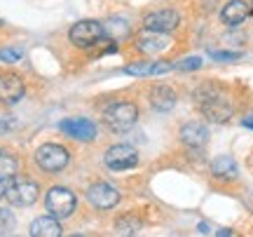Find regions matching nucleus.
I'll use <instances>...</instances> for the list:
<instances>
[{"mask_svg":"<svg viewBox=\"0 0 253 237\" xmlns=\"http://www.w3.org/2000/svg\"><path fill=\"white\" fill-rule=\"evenodd\" d=\"M195 99H197L199 110L204 113V118H209L211 122H227L235 113L232 101L227 99V94H223L216 85H202L195 92Z\"/></svg>","mask_w":253,"mask_h":237,"instance_id":"obj_1","label":"nucleus"},{"mask_svg":"<svg viewBox=\"0 0 253 237\" xmlns=\"http://www.w3.org/2000/svg\"><path fill=\"white\" fill-rule=\"evenodd\" d=\"M138 120V108H136L131 101H118V103H110L106 113H103V122L108 125L113 132H129Z\"/></svg>","mask_w":253,"mask_h":237,"instance_id":"obj_2","label":"nucleus"},{"mask_svg":"<svg viewBox=\"0 0 253 237\" xmlns=\"http://www.w3.org/2000/svg\"><path fill=\"white\" fill-rule=\"evenodd\" d=\"M5 197H7L14 207H31L33 202L40 197V188L36 181L31 179H9V183L5 186Z\"/></svg>","mask_w":253,"mask_h":237,"instance_id":"obj_3","label":"nucleus"},{"mask_svg":"<svg viewBox=\"0 0 253 237\" xmlns=\"http://www.w3.org/2000/svg\"><path fill=\"white\" fill-rule=\"evenodd\" d=\"M68 160H71L68 150L59 146V143H45V146H40L36 150V164L42 172H61V169H66Z\"/></svg>","mask_w":253,"mask_h":237,"instance_id":"obj_4","label":"nucleus"},{"mask_svg":"<svg viewBox=\"0 0 253 237\" xmlns=\"http://www.w3.org/2000/svg\"><path fill=\"white\" fill-rule=\"evenodd\" d=\"M103 36H106V31H103V24L94 21V19H84V21H78V24L71 28V43H73L75 47H82V49L99 45L101 38H103Z\"/></svg>","mask_w":253,"mask_h":237,"instance_id":"obj_5","label":"nucleus"},{"mask_svg":"<svg viewBox=\"0 0 253 237\" xmlns=\"http://www.w3.org/2000/svg\"><path fill=\"white\" fill-rule=\"evenodd\" d=\"M75 204H78V200H75L73 190L61 188V186L52 188V190L47 192V197H45L47 211H49L52 216H56V219H68L73 211H75Z\"/></svg>","mask_w":253,"mask_h":237,"instance_id":"obj_6","label":"nucleus"},{"mask_svg":"<svg viewBox=\"0 0 253 237\" xmlns=\"http://www.w3.org/2000/svg\"><path fill=\"white\" fill-rule=\"evenodd\" d=\"M106 164L115 172H125L138 164V150L134 146H126V143H118L106 150Z\"/></svg>","mask_w":253,"mask_h":237,"instance_id":"obj_7","label":"nucleus"},{"mask_svg":"<svg viewBox=\"0 0 253 237\" xmlns=\"http://www.w3.org/2000/svg\"><path fill=\"white\" fill-rule=\"evenodd\" d=\"M87 200H89L96 209H113V207L120 202V192H118L115 186L101 181V183L89 186V190H87Z\"/></svg>","mask_w":253,"mask_h":237,"instance_id":"obj_8","label":"nucleus"},{"mask_svg":"<svg viewBox=\"0 0 253 237\" xmlns=\"http://www.w3.org/2000/svg\"><path fill=\"white\" fill-rule=\"evenodd\" d=\"M178 24H181V14L173 9H157L143 19V28L162 31V33H171L173 28H178Z\"/></svg>","mask_w":253,"mask_h":237,"instance_id":"obj_9","label":"nucleus"},{"mask_svg":"<svg viewBox=\"0 0 253 237\" xmlns=\"http://www.w3.org/2000/svg\"><path fill=\"white\" fill-rule=\"evenodd\" d=\"M61 132L75 141H94L96 139V125L84 118H68L61 122Z\"/></svg>","mask_w":253,"mask_h":237,"instance_id":"obj_10","label":"nucleus"},{"mask_svg":"<svg viewBox=\"0 0 253 237\" xmlns=\"http://www.w3.org/2000/svg\"><path fill=\"white\" fill-rule=\"evenodd\" d=\"M24 80L14 73H2L0 75V101L2 103H17L24 99Z\"/></svg>","mask_w":253,"mask_h":237,"instance_id":"obj_11","label":"nucleus"},{"mask_svg":"<svg viewBox=\"0 0 253 237\" xmlns=\"http://www.w3.org/2000/svg\"><path fill=\"white\" fill-rule=\"evenodd\" d=\"M169 45H171V40L167 38V33H162V31H150V28H145L143 33L138 36V43H136V47H138L141 52H145V54H160V52H164Z\"/></svg>","mask_w":253,"mask_h":237,"instance_id":"obj_12","label":"nucleus"},{"mask_svg":"<svg viewBox=\"0 0 253 237\" xmlns=\"http://www.w3.org/2000/svg\"><path fill=\"white\" fill-rule=\"evenodd\" d=\"M251 14V5L246 2V0H230L223 12H220V19H223V24L225 26H242L246 19Z\"/></svg>","mask_w":253,"mask_h":237,"instance_id":"obj_13","label":"nucleus"},{"mask_svg":"<svg viewBox=\"0 0 253 237\" xmlns=\"http://www.w3.org/2000/svg\"><path fill=\"white\" fill-rule=\"evenodd\" d=\"M148 99H150V106H153L155 110L167 113V110H171L173 106H176L178 94H176L169 85H155L153 90H150V94H148Z\"/></svg>","mask_w":253,"mask_h":237,"instance_id":"obj_14","label":"nucleus"},{"mask_svg":"<svg viewBox=\"0 0 253 237\" xmlns=\"http://www.w3.org/2000/svg\"><path fill=\"white\" fill-rule=\"evenodd\" d=\"M211 174L220 179V181H235L239 176V167H237L235 157L230 155H218L213 162H211Z\"/></svg>","mask_w":253,"mask_h":237,"instance_id":"obj_15","label":"nucleus"},{"mask_svg":"<svg viewBox=\"0 0 253 237\" xmlns=\"http://www.w3.org/2000/svg\"><path fill=\"white\" fill-rule=\"evenodd\" d=\"M28 233L33 237H59L61 235V223L52 214L49 216H40V219H36L31 223Z\"/></svg>","mask_w":253,"mask_h":237,"instance_id":"obj_16","label":"nucleus"},{"mask_svg":"<svg viewBox=\"0 0 253 237\" xmlns=\"http://www.w3.org/2000/svg\"><path fill=\"white\" fill-rule=\"evenodd\" d=\"M181 141L190 148H199L209 141V129L202 125V122H188L185 127L181 129Z\"/></svg>","mask_w":253,"mask_h":237,"instance_id":"obj_17","label":"nucleus"},{"mask_svg":"<svg viewBox=\"0 0 253 237\" xmlns=\"http://www.w3.org/2000/svg\"><path fill=\"white\" fill-rule=\"evenodd\" d=\"M19 172V160L14 155H9L5 150H0V179L2 181H9L14 179Z\"/></svg>","mask_w":253,"mask_h":237,"instance_id":"obj_18","label":"nucleus"},{"mask_svg":"<svg viewBox=\"0 0 253 237\" xmlns=\"http://www.w3.org/2000/svg\"><path fill=\"white\" fill-rule=\"evenodd\" d=\"M106 31V36H110L113 40H122V38L129 36V24H126L125 19H110L108 24L103 26Z\"/></svg>","mask_w":253,"mask_h":237,"instance_id":"obj_19","label":"nucleus"},{"mask_svg":"<svg viewBox=\"0 0 253 237\" xmlns=\"http://www.w3.org/2000/svg\"><path fill=\"white\" fill-rule=\"evenodd\" d=\"M115 230H118L120 235H136L141 230V221L134 219V216H125V219H120L115 223Z\"/></svg>","mask_w":253,"mask_h":237,"instance_id":"obj_20","label":"nucleus"},{"mask_svg":"<svg viewBox=\"0 0 253 237\" xmlns=\"http://www.w3.org/2000/svg\"><path fill=\"white\" fill-rule=\"evenodd\" d=\"M153 61H136V64H129L125 68V73L129 75H153Z\"/></svg>","mask_w":253,"mask_h":237,"instance_id":"obj_21","label":"nucleus"},{"mask_svg":"<svg viewBox=\"0 0 253 237\" xmlns=\"http://www.w3.org/2000/svg\"><path fill=\"white\" fill-rule=\"evenodd\" d=\"M12 230H14V216H12V211L0 209V235H9Z\"/></svg>","mask_w":253,"mask_h":237,"instance_id":"obj_22","label":"nucleus"},{"mask_svg":"<svg viewBox=\"0 0 253 237\" xmlns=\"http://www.w3.org/2000/svg\"><path fill=\"white\" fill-rule=\"evenodd\" d=\"M199 66H202V56H188V59L178 61L173 68H178V71H195Z\"/></svg>","mask_w":253,"mask_h":237,"instance_id":"obj_23","label":"nucleus"},{"mask_svg":"<svg viewBox=\"0 0 253 237\" xmlns=\"http://www.w3.org/2000/svg\"><path fill=\"white\" fill-rule=\"evenodd\" d=\"M19 59H21L19 49H0V61H5V64H14Z\"/></svg>","mask_w":253,"mask_h":237,"instance_id":"obj_24","label":"nucleus"},{"mask_svg":"<svg viewBox=\"0 0 253 237\" xmlns=\"http://www.w3.org/2000/svg\"><path fill=\"white\" fill-rule=\"evenodd\" d=\"M211 56L218 59V61H237L242 54L239 52H211Z\"/></svg>","mask_w":253,"mask_h":237,"instance_id":"obj_25","label":"nucleus"},{"mask_svg":"<svg viewBox=\"0 0 253 237\" xmlns=\"http://www.w3.org/2000/svg\"><path fill=\"white\" fill-rule=\"evenodd\" d=\"M12 127H14V122H12L9 118H2V120H0V134H2V132H7V129H12Z\"/></svg>","mask_w":253,"mask_h":237,"instance_id":"obj_26","label":"nucleus"},{"mask_svg":"<svg viewBox=\"0 0 253 237\" xmlns=\"http://www.w3.org/2000/svg\"><path fill=\"white\" fill-rule=\"evenodd\" d=\"M244 127L253 129V115H249V118H244Z\"/></svg>","mask_w":253,"mask_h":237,"instance_id":"obj_27","label":"nucleus"},{"mask_svg":"<svg viewBox=\"0 0 253 237\" xmlns=\"http://www.w3.org/2000/svg\"><path fill=\"white\" fill-rule=\"evenodd\" d=\"M2 195H5V181L0 179V197H2Z\"/></svg>","mask_w":253,"mask_h":237,"instance_id":"obj_28","label":"nucleus"},{"mask_svg":"<svg viewBox=\"0 0 253 237\" xmlns=\"http://www.w3.org/2000/svg\"><path fill=\"white\" fill-rule=\"evenodd\" d=\"M249 5H251V12H253V0H251V2H249Z\"/></svg>","mask_w":253,"mask_h":237,"instance_id":"obj_29","label":"nucleus"}]
</instances>
